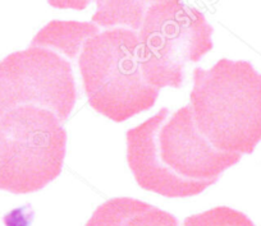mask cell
I'll return each mask as SVG.
<instances>
[{
    "label": "cell",
    "instance_id": "cell-1",
    "mask_svg": "<svg viewBox=\"0 0 261 226\" xmlns=\"http://www.w3.org/2000/svg\"><path fill=\"white\" fill-rule=\"evenodd\" d=\"M127 161L137 184L168 198L201 194L242 157L217 150L199 132L191 105L163 107L127 130Z\"/></svg>",
    "mask_w": 261,
    "mask_h": 226
},
{
    "label": "cell",
    "instance_id": "cell-10",
    "mask_svg": "<svg viewBox=\"0 0 261 226\" xmlns=\"http://www.w3.org/2000/svg\"><path fill=\"white\" fill-rule=\"evenodd\" d=\"M183 226H255L250 217L227 206L212 208L202 213L188 216Z\"/></svg>",
    "mask_w": 261,
    "mask_h": 226
},
{
    "label": "cell",
    "instance_id": "cell-5",
    "mask_svg": "<svg viewBox=\"0 0 261 226\" xmlns=\"http://www.w3.org/2000/svg\"><path fill=\"white\" fill-rule=\"evenodd\" d=\"M213 32L204 13L182 0H163L150 7L139 31L146 81L158 89H180L186 64L200 62L214 47Z\"/></svg>",
    "mask_w": 261,
    "mask_h": 226
},
{
    "label": "cell",
    "instance_id": "cell-7",
    "mask_svg": "<svg viewBox=\"0 0 261 226\" xmlns=\"http://www.w3.org/2000/svg\"><path fill=\"white\" fill-rule=\"evenodd\" d=\"M86 226H179V221L150 203L120 197L99 206Z\"/></svg>",
    "mask_w": 261,
    "mask_h": 226
},
{
    "label": "cell",
    "instance_id": "cell-2",
    "mask_svg": "<svg viewBox=\"0 0 261 226\" xmlns=\"http://www.w3.org/2000/svg\"><path fill=\"white\" fill-rule=\"evenodd\" d=\"M195 124L217 150L251 155L261 140V74L246 60L220 59L193 70Z\"/></svg>",
    "mask_w": 261,
    "mask_h": 226
},
{
    "label": "cell",
    "instance_id": "cell-11",
    "mask_svg": "<svg viewBox=\"0 0 261 226\" xmlns=\"http://www.w3.org/2000/svg\"><path fill=\"white\" fill-rule=\"evenodd\" d=\"M47 3L57 9H74L84 11L91 3V0H47Z\"/></svg>",
    "mask_w": 261,
    "mask_h": 226
},
{
    "label": "cell",
    "instance_id": "cell-8",
    "mask_svg": "<svg viewBox=\"0 0 261 226\" xmlns=\"http://www.w3.org/2000/svg\"><path fill=\"white\" fill-rule=\"evenodd\" d=\"M99 32V26L94 22L51 21L37 32L31 45L49 47L73 62L81 54L84 42Z\"/></svg>",
    "mask_w": 261,
    "mask_h": 226
},
{
    "label": "cell",
    "instance_id": "cell-3",
    "mask_svg": "<svg viewBox=\"0 0 261 226\" xmlns=\"http://www.w3.org/2000/svg\"><path fill=\"white\" fill-rule=\"evenodd\" d=\"M85 92L97 112L122 123L151 109L160 89L145 78L136 31L105 30L84 42L79 58Z\"/></svg>",
    "mask_w": 261,
    "mask_h": 226
},
{
    "label": "cell",
    "instance_id": "cell-4",
    "mask_svg": "<svg viewBox=\"0 0 261 226\" xmlns=\"http://www.w3.org/2000/svg\"><path fill=\"white\" fill-rule=\"evenodd\" d=\"M67 132L50 110L14 107L0 117V189L13 194L39 192L60 175Z\"/></svg>",
    "mask_w": 261,
    "mask_h": 226
},
{
    "label": "cell",
    "instance_id": "cell-9",
    "mask_svg": "<svg viewBox=\"0 0 261 226\" xmlns=\"http://www.w3.org/2000/svg\"><path fill=\"white\" fill-rule=\"evenodd\" d=\"M163 0H96V12L92 22L102 29L127 27L140 31L146 12Z\"/></svg>",
    "mask_w": 261,
    "mask_h": 226
},
{
    "label": "cell",
    "instance_id": "cell-6",
    "mask_svg": "<svg viewBox=\"0 0 261 226\" xmlns=\"http://www.w3.org/2000/svg\"><path fill=\"white\" fill-rule=\"evenodd\" d=\"M77 97L71 62L49 47L30 45L0 62V117L14 107L35 105L64 123Z\"/></svg>",
    "mask_w": 261,
    "mask_h": 226
}]
</instances>
